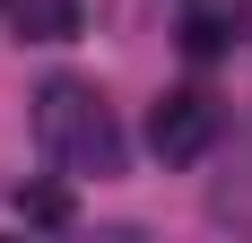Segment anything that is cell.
Returning a JSON list of instances; mask_svg holds the SVG:
<instances>
[{
  "label": "cell",
  "mask_w": 252,
  "mask_h": 243,
  "mask_svg": "<svg viewBox=\"0 0 252 243\" xmlns=\"http://www.w3.org/2000/svg\"><path fill=\"white\" fill-rule=\"evenodd\" d=\"M35 148L52 156V174H122V130H113V113L87 78H44Z\"/></svg>",
  "instance_id": "cell-1"
},
{
  "label": "cell",
  "mask_w": 252,
  "mask_h": 243,
  "mask_svg": "<svg viewBox=\"0 0 252 243\" xmlns=\"http://www.w3.org/2000/svg\"><path fill=\"white\" fill-rule=\"evenodd\" d=\"M148 148L165 156V165H200L209 148H218V96H200V87L157 96V113H148Z\"/></svg>",
  "instance_id": "cell-2"
},
{
  "label": "cell",
  "mask_w": 252,
  "mask_h": 243,
  "mask_svg": "<svg viewBox=\"0 0 252 243\" xmlns=\"http://www.w3.org/2000/svg\"><path fill=\"white\" fill-rule=\"evenodd\" d=\"M18 217H26V226H70V191L35 182V191H18Z\"/></svg>",
  "instance_id": "cell-3"
},
{
  "label": "cell",
  "mask_w": 252,
  "mask_h": 243,
  "mask_svg": "<svg viewBox=\"0 0 252 243\" xmlns=\"http://www.w3.org/2000/svg\"><path fill=\"white\" fill-rule=\"evenodd\" d=\"M18 26H35V35H70L78 9H70V0H18Z\"/></svg>",
  "instance_id": "cell-4"
},
{
  "label": "cell",
  "mask_w": 252,
  "mask_h": 243,
  "mask_svg": "<svg viewBox=\"0 0 252 243\" xmlns=\"http://www.w3.org/2000/svg\"><path fill=\"white\" fill-rule=\"evenodd\" d=\"M183 44H191V52H218V44H226V26L209 18V9H191V18H183Z\"/></svg>",
  "instance_id": "cell-5"
}]
</instances>
